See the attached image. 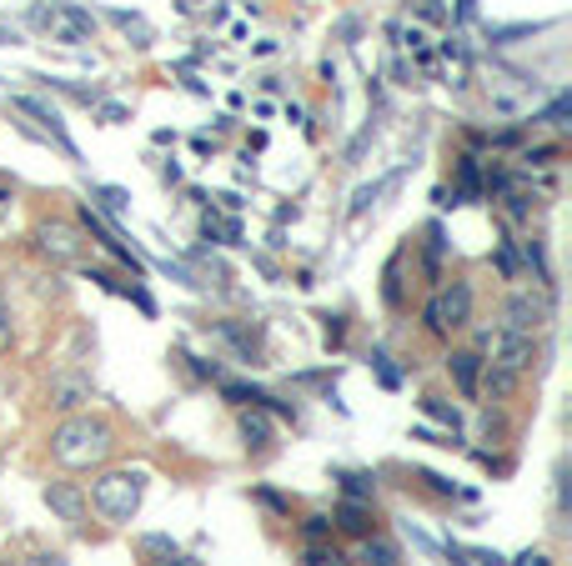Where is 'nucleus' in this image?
<instances>
[{
    "instance_id": "obj_18",
    "label": "nucleus",
    "mask_w": 572,
    "mask_h": 566,
    "mask_svg": "<svg viewBox=\"0 0 572 566\" xmlns=\"http://www.w3.org/2000/svg\"><path fill=\"white\" fill-rule=\"evenodd\" d=\"M342 491H347L352 501H367V496L377 491V481H372L367 471H342Z\"/></svg>"
},
{
    "instance_id": "obj_26",
    "label": "nucleus",
    "mask_w": 572,
    "mask_h": 566,
    "mask_svg": "<svg viewBox=\"0 0 572 566\" xmlns=\"http://www.w3.org/2000/svg\"><path fill=\"white\" fill-rule=\"evenodd\" d=\"M372 361H377V376H382V386H402V376H397V371L387 366V351H377Z\"/></svg>"
},
{
    "instance_id": "obj_23",
    "label": "nucleus",
    "mask_w": 572,
    "mask_h": 566,
    "mask_svg": "<svg viewBox=\"0 0 572 566\" xmlns=\"http://www.w3.org/2000/svg\"><path fill=\"white\" fill-rule=\"evenodd\" d=\"M512 386H517V376H507V371H497V366L487 371V396H507Z\"/></svg>"
},
{
    "instance_id": "obj_20",
    "label": "nucleus",
    "mask_w": 572,
    "mask_h": 566,
    "mask_svg": "<svg viewBox=\"0 0 572 566\" xmlns=\"http://www.w3.org/2000/svg\"><path fill=\"white\" fill-rule=\"evenodd\" d=\"M96 201H101L111 216H126V206H131V201H126V191H116V186H96Z\"/></svg>"
},
{
    "instance_id": "obj_30",
    "label": "nucleus",
    "mask_w": 572,
    "mask_h": 566,
    "mask_svg": "<svg viewBox=\"0 0 572 566\" xmlns=\"http://www.w3.org/2000/svg\"><path fill=\"white\" fill-rule=\"evenodd\" d=\"M156 566H201V561H196V556H181V551H171V556H161Z\"/></svg>"
},
{
    "instance_id": "obj_19",
    "label": "nucleus",
    "mask_w": 572,
    "mask_h": 566,
    "mask_svg": "<svg viewBox=\"0 0 572 566\" xmlns=\"http://www.w3.org/2000/svg\"><path fill=\"white\" fill-rule=\"evenodd\" d=\"M302 566H347V556L337 551V546H307V556H302Z\"/></svg>"
},
{
    "instance_id": "obj_8",
    "label": "nucleus",
    "mask_w": 572,
    "mask_h": 566,
    "mask_svg": "<svg viewBox=\"0 0 572 566\" xmlns=\"http://www.w3.org/2000/svg\"><path fill=\"white\" fill-rule=\"evenodd\" d=\"M46 506H51L66 526H81V521L91 516V501H86V491H81L76 481H46Z\"/></svg>"
},
{
    "instance_id": "obj_5",
    "label": "nucleus",
    "mask_w": 572,
    "mask_h": 566,
    "mask_svg": "<svg viewBox=\"0 0 572 566\" xmlns=\"http://www.w3.org/2000/svg\"><path fill=\"white\" fill-rule=\"evenodd\" d=\"M482 346L492 351L487 366H497L507 376H522L537 361V336H527V331H497V336H482Z\"/></svg>"
},
{
    "instance_id": "obj_25",
    "label": "nucleus",
    "mask_w": 572,
    "mask_h": 566,
    "mask_svg": "<svg viewBox=\"0 0 572 566\" xmlns=\"http://www.w3.org/2000/svg\"><path fill=\"white\" fill-rule=\"evenodd\" d=\"M141 551L146 556H171L176 546H171V536H141Z\"/></svg>"
},
{
    "instance_id": "obj_11",
    "label": "nucleus",
    "mask_w": 572,
    "mask_h": 566,
    "mask_svg": "<svg viewBox=\"0 0 572 566\" xmlns=\"http://www.w3.org/2000/svg\"><path fill=\"white\" fill-rule=\"evenodd\" d=\"M81 401H91V376H76V371H66V376H56V381H51V406H61V411H76Z\"/></svg>"
},
{
    "instance_id": "obj_29",
    "label": "nucleus",
    "mask_w": 572,
    "mask_h": 566,
    "mask_svg": "<svg viewBox=\"0 0 572 566\" xmlns=\"http://www.w3.org/2000/svg\"><path fill=\"white\" fill-rule=\"evenodd\" d=\"M552 156H557L552 146H537V151H522V161H532V166H547Z\"/></svg>"
},
{
    "instance_id": "obj_4",
    "label": "nucleus",
    "mask_w": 572,
    "mask_h": 566,
    "mask_svg": "<svg viewBox=\"0 0 572 566\" xmlns=\"http://www.w3.org/2000/svg\"><path fill=\"white\" fill-rule=\"evenodd\" d=\"M422 321H427L432 336H452V331H462V326L472 321V286H467V281H452V286L432 291Z\"/></svg>"
},
{
    "instance_id": "obj_12",
    "label": "nucleus",
    "mask_w": 572,
    "mask_h": 566,
    "mask_svg": "<svg viewBox=\"0 0 572 566\" xmlns=\"http://www.w3.org/2000/svg\"><path fill=\"white\" fill-rule=\"evenodd\" d=\"M81 216H86V231H91V236H96V241H101V246H106V251H111L116 261H126V266H131V276H141V261H136V256H131L126 246H121V236H116V231H111V226H106V221H101V216H96L91 206H86Z\"/></svg>"
},
{
    "instance_id": "obj_7",
    "label": "nucleus",
    "mask_w": 572,
    "mask_h": 566,
    "mask_svg": "<svg viewBox=\"0 0 572 566\" xmlns=\"http://www.w3.org/2000/svg\"><path fill=\"white\" fill-rule=\"evenodd\" d=\"M547 316H552V306H547L542 296H532V291H512V296L502 301V331H527V336H537V331L547 326Z\"/></svg>"
},
{
    "instance_id": "obj_34",
    "label": "nucleus",
    "mask_w": 572,
    "mask_h": 566,
    "mask_svg": "<svg viewBox=\"0 0 572 566\" xmlns=\"http://www.w3.org/2000/svg\"><path fill=\"white\" fill-rule=\"evenodd\" d=\"M11 336H6V306H0V346H6Z\"/></svg>"
},
{
    "instance_id": "obj_6",
    "label": "nucleus",
    "mask_w": 572,
    "mask_h": 566,
    "mask_svg": "<svg viewBox=\"0 0 572 566\" xmlns=\"http://www.w3.org/2000/svg\"><path fill=\"white\" fill-rule=\"evenodd\" d=\"M36 251L46 261H56V266H71V261H81L86 241H81V231L71 221H41L36 226Z\"/></svg>"
},
{
    "instance_id": "obj_27",
    "label": "nucleus",
    "mask_w": 572,
    "mask_h": 566,
    "mask_svg": "<svg viewBox=\"0 0 572 566\" xmlns=\"http://www.w3.org/2000/svg\"><path fill=\"white\" fill-rule=\"evenodd\" d=\"M26 566H71V561H66L61 551H36V556H31Z\"/></svg>"
},
{
    "instance_id": "obj_15",
    "label": "nucleus",
    "mask_w": 572,
    "mask_h": 566,
    "mask_svg": "<svg viewBox=\"0 0 572 566\" xmlns=\"http://www.w3.org/2000/svg\"><path fill=\"white\" fill-rule=\"evenodd\" d=\"M21 111H31L41 126H51V136L71 151V141H66V121H61V111H56V106H46V101H36V96H21Z\"/></svg>"
},
{
    "instance_id": "obj_21",
    "label": "nucleus",
    "mask_w": 572,
    "mask_h": 566,
    "mask_svg": "<svg viewBox=\"0 0 572 566\" xmlns=\"http://www.w3.org/2000/svg\"><path fill=\"white\" fill-rule=\"evenodd\" d=\"M302 536H307L312 546L327 541V536H332V516H307V521H302Z\"/></svg>"
},
{
    "instance_id": "obj_28",
    "label": "nucleus",
    "mask_w": 572,
    "mask_h": 566,
    "mask_svg": "<svg viewBox=\"0 0 572 566\" xmlns=\"http://www.w3.org/2000/svg\"><path fill=\"white\" fill-rule=\"evenodd\" d=\"M417 16H422V21H432V26H437V21H447V11L437 6V0H422V6H417Z\"/></svg>"
},
{
    "instance_id": "obj_24",
    "label": "nucleus",
    "mask_w": 572,
    "mask_h": 566,
    "mask_svg": "<svg viewBox=\"0 0 572 566\" xmlns=\"http://www.w3.org/2000/svg\"><path fill=\"white\" fill-rule=\"evenodd\" d=\"M497 271H502V281H517V256H512V241L497 251Z\"/></svg>"
},
{
    "instance_id": "obj_9",
    "label": "nucleus",
    "mask_w": 572,
    "mask_h": 566,
    "mask_svg": "<svg viewBox=\"0 0 572 566\" xmlns=\"http://www.w3.org/2000/svg\"><path fill=\"white\" fill-rule=\"evenodd\" d=\"M236 431H241L246 451H266V446H271V421H266V406H241Z\"/></svg>"
},
{
    "instance_id": "obj_10",
    "label": "nucleus",
    "mask_w": 572,
    "mask_h": 566,
    "mask_svg": "<svg viewBox=\"0 0 572 566\" xmlns=\"http://www.w3.org/2000/svg\"><path fill=\"white\" fill-rule=\"evenodd\" d=\"M482 356L477 351H452L447 356V371H452V381L462 386V396H477V386H482Z\"/></svg>"
},
{
    "instance_id": "obj_3",
    "label": "nucleus",
    "mask_w": 572,
    "mask_h": 566,
    "mask_svg": "<svg viewBox=\"0 0 572 566\" xmlns=\"http://www.w3.org/2000/svg\"><path fill=\"white\" fill-rule=\"evenodd\" d=\"M31 26L46 31L51 41H61V46H86V41H96L91 11L71 6V0H51V6H36V11H31Z\"/></svg>"
},
{
    "instance_id": "obj_35",
    "label": "nucleus",
    "mask_w": 572,
    "mask_h": 566,
    "mask_svg": "<svg viewBox=\"0 0 572 566\" xmlns=\"http://www.w3.org/2000/svg\"><path fill=\"white\" fill-rule=\"evenodd\" d=\"M6 201H11V191H0V211H6Z\"/></svg>"
},
{
    "instance_id": "obj_31",
    "label": "nucleus",
    "mask_w": 572,
    "mask_h": 566,
    "mask_svg": "<svg viewBox=\"0 0 572 566\" xmlns=\"http://www.w3.org/2000/svg\"><path fill=\"white\" fill-rule=\"evenodd\" d=\"M101 121H106V126H116V121H126V106H101Z\"/></svg>"
},
{
    "instance_id": "obj_1",
    "label": "nucleus",
    "mask_w": 572,
    "mask_h": 566,
    "mask_svg": "<svg viewBox=\"0 0 572 566\" xmlns=\"http://www.w3.org/2000/svg\"><path fill=\"white\" fill-rule=\"evenodd\" d=\"M111 451H116V431H111V421H101V416H66V421L51 431V456H56L61 466H71V471H91V466H101Z\"/></svg>"
},
{
    "instance_id": "obj_14",
    "label": "nucleus",
    "mask_w": 572,
    "mask_h": 566,
    "mask_svg": "<svg viewBox=\"0 0 572 566\" xmlns=\"http://www.w3.org/2000/svg\"><path fill=\"white\" fill-rule=\"evenodd\" d=\"M372 521H377V516H372V506L347 496V501L337 506V521H332V526H342L347 536H372Z\"/></svg>"
},
{
    "instance_id": "obj_22",
    "label": "nucleus",
    "mask_w": 572,
    "mask_h": 566,
    "mask_svg": "<svg viewBox=\"0 0 572 566\" xmlns=\"http://www.w3.org/2000/svg\"><path fill=\"white\" fill-rule=\"evenodd\" d=\"M567 116H572V101H567V96H557V101L542 111V121H547V126H567Z\"/></svg>"
},
{
    "instance_id": "obj_32",
    "label": "nucleus",
    "mask_w": 572,
    "mask_h": 566,
    "mask_svg": "<svg viewBox=\"0 0 572 566\" xmlns=\"http://www.w3.org/2000/svg\"><path fill=\"white\" fill-rule=\"evenodd\" d=\"M422 481H427V486H432V491H442V496H447V491H452V481H442V476H437V471H422Z\"/></svg>"
},
{
    "instance_id": "obj_17",
    "label": "nucleus",
    "mask_w": 572,
    "mask_h": 566,
    "mask_svg": "<svg viewBox=\"0 0 572 566\" xmlns=\"http://www.w3.org/2000/svg\"><path fill=\"white\" fill-rule=\"evenodd\" d=\"M422 411H427V416H437L442 426H452V436L462 431V416H457V411H452V406H447L442 396H422Z\"/></svg>"
},
{
    "instance_id": "obj_13",
    "label": "nucleus",
    "mask_w": 572,
    "mask_h": 566,
    "mask_svg": "<svg viewBox=\"0 0 572 566\" xmlns=\"http://www.w3.org/2000/svg\"><path fill=\"white\" fill-rule=\"evenodd\" d=\"M216 336H221V341H231V346H236V356H241L246 366H256V361H261V331H246V326H236V321H216Z\"/></svg>"
},
{
    "instance_id": "obj_2",
    "label": "nucleus",
    "mask_w": 572,
    "mask_h": 566,
    "mask_svg": "<svg viewBox=\"0 0 572 566\" xmlns=\"http://www.w3.org/2000/svg\"><path fill=\"white\" fill-rule=\"evenodd\" d=\"M141 496H146V471H141V466L101 471L96 486H91V506H96L106 521H116V526H126V521L141 511Z\"/></svg>"
},
{
    "instance_id": "obj_33",
    "label": "nucleus",
    "mask_w": 572,
    "mask_h": 566,
    "mask_svg": "<svg viewBox=\"0 0 572 566\" xmlns=\"http://www.w3.org/2000/svg\"><path fill=\"white\" fill-rule=\"evenodd\" d=\"M181 11H206V0H181Z\"/></svg>"
},
{
    "instance_id": "obj_16",
    "label": "nucleus",
    "mask_w": 572,
    "mask_h": 566,
    "mask_svg": "<svg viewBox=\"0 0 572 566\" xmlns=\"http://www.w3.org/2000/svg\"><path fill=\"white\" fill-rule=\"evenodd\" d=\"M362 561L367 566H402L397 561V546L392 541H372V536H362Z\"/></svg>"
}]
</instances>
